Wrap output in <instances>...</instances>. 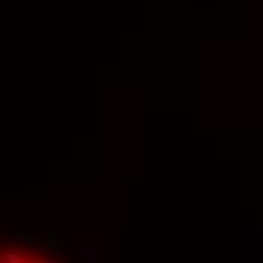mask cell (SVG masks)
Listing matches in <instances>:
<instances>
[{"mask_svg": "<svg viewBox=\"0 0 263 263\" xmlns=\"http://www.w3.org/2000/svg\"><path fill=\"white\" fill-rule=\"evenodd\" d=\"M3 263H30V257H25L18 248H6L3 251Z\"/></svg>", "mask_w": 263, "mask_h": 263, "instance_id": "1", "label": "cell"}, {"mask_svg": "<svg viewBox=\"0 0 263 263\" xmlns=\"http://www.w3.org/2000/svg\"><path fill=\"white\" fill-rule=\"evenodd\" d=\"M30 263H54V257H49V254H36V257H30Z\"/></svg>", "mask_w": 263, "mask_h": 263, "instance_id": "2", "label": "cell"}]
</instances>
